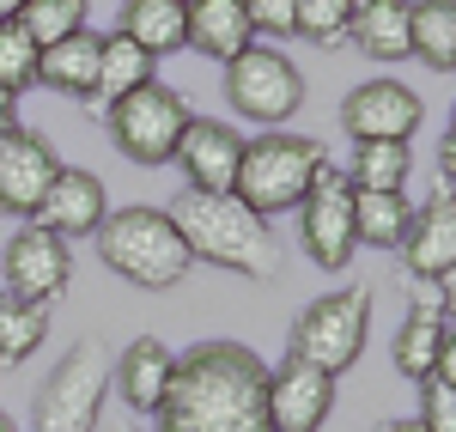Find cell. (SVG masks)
I'll list each match as a JSON object with an SVG mask.
<instances>
[{
	"label": "cell",
	"instance_id": "1",
	"mask_svg": "<svg viewBox=\"0 0 456 432\" xmlns=\"http://www.w3.org/2000/svg\"><path fill=\"white\" fill-rule=\"evenodd\" d=\"M159 432H274L268 427V365L244 341H195L176 354Z\"/></svg>",
	"mask_w": 456,
	"mask_h": 432
},
{
	"label": "cell",
	"instance_id": "2",
	"mask_svg": "<svg viewBox=\"0 0 456 432\" xmlns=\"http://www.w3.org/2000/svg\"><path fill=\"white\" fill-rule=\"evenodd\" d=\"M171 225L183 232V244L195 262L244 274V281H281L286 274V244L274 238V219L249 214L238 195H208V189H183L171 208Z\"/></svg>",
	"mask_w": 456,
	"mask_h": 432
},
{
	"label": "cell",
	"instance_id": "3",
	"mask_svg": "<svg viewBox=\"0 0 456 432\" xmlns=\"http://www.w3.org/2000/svg\"><path fill=\"white\" fill-rule=\"evenodd\" d=\"M98 256H104L110 274H122L141 292H171L195 268V256H189V244H183V232L171 225L165 208H116L98 225Z\"/></svg>",
	"mask_w": 456,
	"mask_h": 432
},
{
	"label": "cell",
	"instance_id": "4",
	"mask_svg": "<svg viewBox=\"0 0 456 432\" xmlns=\"http://www.w3.org/2000/svg\"><path fill=\"white\" fill-rule=\"evenodd\" d=\"M322 165H329L322 141L292 134V128H268L262 141H244V165H238L232 195L262 219L298 214V201H305V189H311V177L322 171Z\"/></svg>",
	"mask_w": 456,
	"mask_h": 432
},
{
	"label": "cell",
	"instance_id": "5",
	"mask_svg": "<svg viewBox=\"0 0 456 432\" xmlns=\"http://www.w3.org/2000/svg\"><path fill=\"white\" fill-rule=\"evenodd\" d=\"M110 378H116V360H110L104 341H92V335L73 341L68 354L49 365V378L37 384L31 432H98Z\"/></svg>",
	"mask_w": 456,
	"mask_h": 432
},
{
	"label": "cell",
	"instance_id": "6",
	"mask_svg": "<svg viewBox=\"0 0 456 432\" xmlns=\"http://www.w3.org/2000/svg\"><path fill=\"white\" fill-rule=\"evenodd\" d=\"M365 335H371V287H335L292 317L286 354L316 365V371H329V378H341L347 365H359Z\"/></svg>",
	"mask_w": 456,
	"mask_h": 432
},
{
	"label": "cell",
	"instance_id": "7",
	"mask_svg": "<svg viewBox=\"0 0 456 432\" xmlns=\"http://www.w3.org/2000/svg\"><path fill=\"white\" fill-rule=\"evenodd\" d=\"M110 141L122 159H134L146 171H159V165H171L183 134H189V122H195V110L189 98L176 92V86H141V92H128V98H116L110 104Z\"/></svg>",
	"mask_w": 456,
	"mask_h": 432
},
{
	"label": "cell",
	"instance_id": "8",
	"mask_svg": "<svg viewBox=\"0 0 456 432\" xmlns=\"http://www.w3.org/2000/svg\"><path fill=\"white\" fill-rule=\"evenodd\" d=\"M225 104L256 128H281L305 110V73L274 43H249L244 55L225 61Z\"/></svg>",
	"mask_w": 456,
	"mask_h": 432
},
{
	"label": "cell",
	"instance_id": "9",
	"mask_svg": "<svg viewBox=\"0 0 456 432\" xmlns=\"http://www.w3.org/2000/svg\"><path fill=\"white\" fill-rule=\"evenodd\" d=\"M298 238H305V256H311L322 274H341L359 250V238H353V183L347 171H335V165H322L305 189V201H298Z\"/></svg>",
	"mask_w": 456,
	"mask_h": 432
},
{
	"label": "cell",
	"instance_id": "10",
	"mask_svg": "<svg viewBox=\"0 0 456 432\" xmlns=\"http://www.w3.org/2000/svg\"><path fill=\"white\" fill-rule=\"evenodd\" d=\"M68 281H73V244L43 232L37 219H25L0 250V292L31 298V305H55L68 292Z\"/></svg>",
	"mask_w": 456,
	"mask_h": 432
},
{
	"label": "cell",
	"instance_id": "11",
	"mask_svg": "<svg viewBox=\"0 0 456 432\" xmlns=\"http://www.w3.org/2000/svg\"><path fill=\"white\" fill-rule=\"evenodd\" d=\"M426 122L420 92H408L402 79H365L341 98V128L353 141H414Z\"/></svg>",
	"mask_w": 456,
	"mask_h": 432
},
{
	"label": "cell",
	"instance_id": "12",
	"mask_svg": "<svg viewBox=\"0 0 456 432\" xmlns=\"http://www.w3.org/2000/svg\"><path fill=\"white\" fill-rule=\"evenodd\" d=\"M55 177H61V159H55V146L43 141L37 128L19 122V128L0 134V214L31 219Z\"/></svg>",
	"mask_w": 456,
	"mask_h": 432
},
{
	"label": "cell",
	"instance_id": "13",
	"mask_svg": "<svg viewBox=\"0 0 456 432\" xmlns=\"http://www.w3.org/2000/svg\"><path fill=\"white\" fill-rule=\"evenodd\" d=\"M335 414V378L292 360L268 365V427L274 432H322Z\"/></svg>",
	"mask_w": 456,
	"mask_h": 432
},
{
	"label": "cell",
	"instance_id": "14",
	"mask_svg": "<svg viewBox=\"0 0 456 432\" xmlns=\"http://www.w3.org/2000/svg\"><path fill=\"white\" fill-rule=\"evenodd\" d=\"M171 165H183L189 189H208V195H232V183H238V165H244V134H238L232 122L195 116Z\"/></svg>",
	"mask_w": 456,
	"mask_h": 432
},
{
	"label": "cell",
	"instance_id": "15",
	"mask_svg": "<svg viewBox=\"0 0 456 432\" xmlns=\"http://www.w3.org/2000/svg\"><path fill=\"white\" fill-rule=\"evenodd\" d=\"M402 268L426 287H438L456 268V189H432L426 208H414V225L402 238Z\"/></svg>",
	"mask_w": 456,
	"mask_h": 432
},
{
	"label": "cell",
	"instance_id": "16",
	"mask_svg": "<svg viewBox=\"0 0 456 432\" xmlns=\"http://www.w3.org/2000/svg\"><path fill=\"white\" fill-rule=\"evenodd\" d=\"M37 225L43 232H55V238H98V225L110 219V195L104 183L92 177V171H79V165H61V177L49 183V195H43V208H37Z\"/></svg>",
	"mask_w": 456,
	"mask_h": 432
},
{
	"label": "cell",
	"instance_id": "17",
	"mask_svg": "<svg viewBox=\"0 0 456 432\" xmlns=\"http://www.w3.org/2000/svg\"><path fill=\"white\" fill-rule=\"evenodd\" d=\"M171 371H176V354L159 341V335H141L116 354V390L134 414H159V402L171 390Z\"/></svg>",
	"mask_w": 456,
	"mask_h": 432
},
{
	"label": "cell",
	"instance_id": "18",
	"mask_svg": "<svg viewBox=\"0 0 456 432\" xmlns=\"http://www.w3.org/2000/svg\"><path fill=\"white\" fill-rule=\"evenodd\" d=\"M256 43V25H249L244 0H189V49L201 61H232Z\"/></svg>",
	"mask_w": 456,
	"mask_h": 432
},
{
	"label": "cell",
	"instance_id": "19",
	"mask_svg": "<svg viewBox=\"0 0 456 432\" xmlns=\"http://www.w3.org/2000/svg\"><path fill=\"white\" fill-rule=\"evenodd\" d=\"M444 311H438V292H414V305H408V317L395 329V371L408 378V384H426L432 371H438V347H444Z\"/></svg>",
	"mask_w": 456,
	"mask_h": 432
},
{
	"label": "cell",
	"instance_id": "20",
	"mask_svg": "<svg viewBox=\"0 0 456 432\" xmlns=\"http://www.w3.org/2000/svg\"><path fill=\"white\" fill-rule=\"evenodd\" d=\"M116 31L141 43L152 61L189 49V0H122V25Z\"/></svg>",
	"mask_w": 456,
	"mask_h": 432
},
{
	"label": "cell",
	"instance_id": "21",
	"mask_svg": "<svg viewBox=\"0 0 456 432\" xmlns=\"http://www.w3.org/2000/svg\"><path fill=\"white\" fill-rule=\"evenodd\" d=\"M98 43H104L98 31H79V37H68V43H49L43 61H37V86L92 104V98H98Z\"/></svg>",
	"mask_w": 456,
	"mask_h": 432
},
{
	"label": "cell",
	"instance_id": "22",
	"mask_svg": "<svg viewBox=\"0 0 456 432\" xmlns=\"http://www.w3.org/2000/svg\"><path fill=\"white\" fill-rule=\"evenodd\" d=\"M408 225H414L408 189H353V238L365 250H402Z\"/></svg>",
	"mask_w": 456,
	"mask_h": 432
},
{
	"label": "cell",
	"instance_id": "23",
	"mask_svg": "<svg viewBox=\"0 0 456 432\" xmlns=\"http://www.w3.org/2000/svg\"><path fill=\"white\" fill-rule=\"evenodd\" d=\"M408 55L432 73H456V0H408Z\"/></svg>",
	"mask_w": 456,
	"mask_h": 432
},
{
	"label": "cell",
	"instance_id": "24",
	"mask_svg": "<svg viewBox=\"0 0 456 432\" xmlns=\"http://www.w3.org/2000/svg\"><path fill=\"white\" fill-rule=\"evenodd\" d=\"M347 37L371 61H408V0H359Z\"/></svg>",
	"mask_w": 456,
	"mask_h": 432
},
{
	"label": "cell",
	"instance_id": "25",
	"mask_svg": "<svg viewBox=\"0 0 456 432\" xmlns=\"http://www.w3.org/2000/svg\"><path fill=\"white\" fill-rule=\"evenodd\" d=\"M152 55H146L141 43H128L122 31H110L104 43H98V98L104 104H116V98H128V92H141V86H152Z\"/></svg>",
	"mask_w": 456,
	"mask_h": 432
},
{
	"label": "cell",
	"instance_id": "26",
	"mask_svg": "<svg viewBox=\"0 0 456 432\" xmlns=\"http://www.w3.org/2000/svg\"><path fill=\"white\" fill-rule=\"evenodd\" d=\"M49 341V305L0 292V365H25Z\"/></svg>",
	"mask_w": 456,
	"mask_h": 432
},
{
	"label": "cell",
	"instance_id": "27",
	"mask_svg": "<svg viewBox=\"0 0 456 432\" xmlns=\"http://www.w3.org/2000/svg\"><path fill=\"white\" fill-rule=\"evenodd\" d=\"M408 171H414V146L408 141H359L353 146V189H408Z\"/></svg>",
	"mask_w": 456,
	"mask_h": 432
},
{
	"label": "cell",
	"instance_id": "28",
	"mask_svg": "<svg viewBox=\"0 0 456 432\" xmlns=\"http://www.w3.org/2000/svg\"><path fill=\"white\" fill-rule=\"evenodd\" d=\"M12 19L25 25V37L37 49H49V43H68V37L92 31V0H25Z\"/></svg>",
	"mask_w": 456,
	"mask_h": 432
},
{
	"label": "cell",
	"instance_id": "29",
	"mask_svg": "<svg viewBox=\"0 0 456 432\" xmlns=\"http://www.w3.org/2000/svg\"><path fill=\"white\" fill-rule=\"evenodd\" d=\"M353 6H359V0H298L292 37H305L316 49H341L347 31H353Z\"/></svg>",
	"mask_w": 456,
	"mask_h": 432
},
{
	"label": "cell",
	"instance_id": "30",
	"mask_svg": "<svg viewBox=\"0 0 456 432\" xmlns=\"http://www.w3.org/2000/svg\"><path fill=\"white\" fill-rule=\"evenodd\" d=\"M37 61H43V49L25 37V25L19 19H0V86L12 98H25L37 86Z\"/></svg>",
	"mask_w": 456,
	"mask_h": 432
},
{
	"label": "cell",
	"instance_id": "31",
	"mask_svg": "<svg viewBox=\"0 0 456 432\" xmlns=\"http://www.w3.org/2000/svg\"><path fill=\"white\" fill-rule=\"evenodd\" d=\"M426 432H456V384L444 378H426L420 384V414H414Z\"/></svg>",
	"mask_w": 456,
	"mask_h": 432
},
{
	"label": "cell",
	"instance_id": "32",
	"mask_svg": "<svg viewBox=\"0 0 456 432\" xmlns=\"http://www.w3.org/2000/svg\"><path fill=\"white\" fill-rule=\"evenodd\" d=\"M249 25L262 37H292V19H298V0H244Z\"/></svg>",
	"mask_w": 456,
	"mask_h": 432
},
{
	"label": "cell",
	"instance_id": "33",
	"mask_svg": "<svg viewBox=\"0 0 456 432\" xmlns=\"http://www.w3.org/2000/svg\"><path fill=\"white\" fill-rule=\"evenodd\" d=\"M432 378H444V384H456V323L444 329V347H438V371Z\"/></svg>",
	"mask_w": 456,
	"mask_h": 432
},
{
	"label": "cell",
	"instance_id": "34",
	"mask_svg": "<svg viewBox=\"0 0 456 432\" xmlns=\"http://www.w3.org/2000/svg\"><path fill=\"white\" fill-rule=\"evenodd\" d=\"M432 292H438V311H444V323H456V268H451V274H444V281H438Z\"/></svg>",
	"mask_w": 456,
	"mask_h": 432
},
{
	"label": "cell",
	"instance_id": "35",
	"mask_svg": "<svg viewBox=\"0 0 456 432\" xmlns=\"http://www.w3.org/2000/svg\"><path fill=\"white\" fill-rule=\"evenodd\" d=\"M438 171H444V189H456V134H444L438 146Z\"/></svg>",
	"mask_w": 456,
	"mask_h": 432
},
{
	"label": "cell",
	"instance_id": "36",
	"mask_svg": "<svg viewBox=\"0 0 456 432\" xmlns=\"http://www.w3.org/2000/svg\"><path fill=\"white\" fill-rule=\"evenodd\" d=\"M6 128H19V98L0 86V134H6Z\"/></svg>",
	"mask_w": 456,
	"mask_h": 432
},
{
	"label": "cell",
	"instance_id": "37",
	"mask_svg": "<svg viewBox=\"0 0 456 432\" xmlns=\"http://www.w3.org/2000/svg\"><path fill=\"white\" fill-rule=\"evenodd\" d=\"M384 432H426V427H420V420H389Z\"/></svg>",
	"mask_w": 456,
	"mask_h": 432
},
{
	"label": "cell",
	"instance_id": "38",
	"mask_svg": "<svg viewBox=\"0 0 456 432\" xmlns=\"http://www.w3.org/2000/svg\"><path fill=\"white\" fill-rule=\"evenodd\" d=\"M19 6H25V0H0V19H12V12H19Z\"/></svg>",
	"mask_w": 456,
	"mask_h": 432
},
{
	"label": "cell",
	"instance_id": "39",
	"mask_svg": "<svg viewBox=\"0 0 456 432\" xmlns=\"http://www.w3.org/2000/svg\"><path fill=\"white\" fill-rule=\"evenodd\" d=\"M0 432H12V420H6V414H0Z\"/></svg>",
	"mask_w": 456,
	"mask_h": 432
},
{
	"label": "cell",
	"instance_id": "40",
	"mask_svg": "<svg viewBox=\"0 0 456 432\" xmlns=\"http://www.w3.org/2000/svg\"><path fill=\"white\" fill-rule=\"evenodd\" d=\"M451 134H456V110H451Z\"/></svg>",
	"mask_w": 456,
	"mask_h": 432
}]
</instances>
